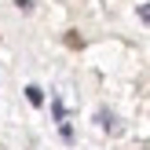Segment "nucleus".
<instances>
[{
    "label": "nucleus",
    "instance_id": "1",
    "mask_svg": "<svg viewBox=\"0 0 150 150\" xmlns=\"http://www.w3.org/2000/svg\"><path fill=\"white\" fill-rule=\"evenodd\" d=\"M26 99L33 103V106H40V103H44V92H40L37 84H29V88H26Z\"/></svg>",
    "mask_w": 150,
    "mask_h": 150
},
{
    "label": "nucleus",
    "instance_id": "2",
    "mask_svg": "<svg viewBox=\"0 0 150 150\" xmlns=\"http://www.w3.org/2000/svg\"><path fill=\"white\" fill-rule=\"evenodd\" d=\"M99 121H103V128H110V132H117V121H114V117L106 114V110H103V114H99Z\"/></svg>",
    "mask_w": 150,
    "mask_h": 150
},
{
    "label": "nucleus",
    "instance_id": "3",
    "mask_svg": "<svg viewBox=\"0 0 150 150\" xmlns=\"http://www.w3.org/2000/svg\"><path fill=\"white\" fill-rule=\"evenodd\" d=\"M139 18H143L146 26H150V4H143V7H139Z\"/></svg>",
    "mask_w": 150,
    "mask_h": 150
}]
</instances>
